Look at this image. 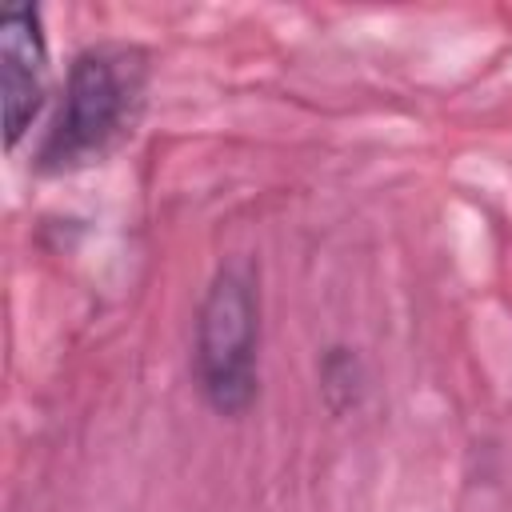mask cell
Returning <instances> with one entry per match:
<instances>
[{
	"mask_svg": "<svg viewBox=\"0 0 512 512\" xmlns=\"http://www.w3.org/2000/svg\"><path fill=\"white\" fill-rule=\"evenodd\" d=\"M144 92L148 56L136 44L84 48L68 68L60 112L40 144V172H72L120 148L144 112Z\"/></svg>",
	"mask_w": 512,
	"mask_h": 512,
	"instance_id": "cell-1",
	"label": "cell"
},
{
	"mask_svg": "<svg viewBox=\"0 0 512 512\" xmlns=\"http://www.w3.org/2000/svg\"><path fill=\"white\" fill-rule=\"evenodd\" d=\"M48 92V40L36 4H8L0 12V96H4V140L20 144Z\"/></svg>",
	"mask_w": 512,
	"mask_h": 512,
	"instance_id": "cell-3",
	"label": "cell"
},
{
	"mask_svg": "<svg viewBox=\"0 0 512 512\" xmlns=\"http://www.w3.org/2000/svg\"><path fill=\"white\" fill-rule=\"evenodd\" d=\"M260 360V288L248 260L224 264L196 312L192 364L200 396L220 416H240L256 400Z\"/></svg>",
	"mask_w": 512,
	"mask_h": 512,
	"instance_id": "cell-2",
	"label": "cell"
}]
</instances>
